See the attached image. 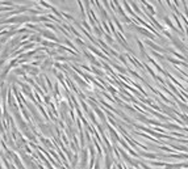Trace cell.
Masks as SVG:
<instances>
[{"label":"cell","instance_id":"30bf717a","mask_svg":"<svg viewBox=\"0 0 188 169\" xmlns=\"http://www.w3.org/2000/svg\"><path fill=\"white\" fill-rule=\"evenodd\" d=\"M128 74H130V75H132V76H134V77H136V79L141 80V81H142V83H144V84H145V83H146V80H145V79H144V77H142V76H141V75H139V74H138V72H137V71H134V70H133V68H132V67H129V68H128Z\"/></svg>","mask_w":188,"mask_h":169},{"label":"cell","instance_id":"ffe728a7","mask_svg":"<svg viewBox=\"0 0 188 169\" xmlns=\"http://www.w3.org/2000/svg\"><path fill=\"white\" fill-rule=\"evenodd\" d=\"M179 118H180V119L184 122V126H186V127H188V114L181 113L180 116H179Z\"/></svg>","mask_w":188,"mask_h":169},{"label":"cell","instance_id":"44dd1931","mask_svg":"<svg viewBox=\"0 0 188 169\" xmlns=\"http://www.w3.org/2000/svg\"><path fill=\"white\" fill-rule=\"evenodd\" d=\"M80 106L83 108V110L86 111L87 114H88L90 111H91V110H90V106H88V105H87V102H86V101H83V100H80Z\"/></svg>","mask_w":188,"mask_h":169},{"label":"cell","instance_id":"5b68a950","mask_svg":"<svg viewBox=\"0 0 188 169\" xmlns=\"http://www.w3.org/2000/svg\"><path fill=\"white\" fill-rule=\"evenodd\" d=\"M139 151V150H138ZM139 156H142V157H146L149 160H157V159H160L159 155H157V153H153V152H144V151H139L138 152Z\"/></svg>","mask_w":188,"mask_h":169},{"label":"cell","instance_id":"9a60e30c","mask_svg":"<svg viewBox=\"0 0 188 169\" xmlns=\"http://www.w3.org/2000/svg\"><path fill=\"white\" fill-rule=\"evenodd\" d=\"M87 116H88V117H90L91 122H92V123H93V125H95V127H96V126H98V125H99V122H98V117H96V114H95V113H93V111H90V113H88V114H87Z\"/></svg>","mask_w":188,"mask_h":169},{"label":"cell","instance_id":"9c48e42d","mask_svg":"<svg viewBox=\"0 0 188 169\" xmlns=\"http://www.w3.org/2000/svg\"><path fill=\"white\" fill-rule=\"evenodd\" d=\"M111 66H112V67H113L117 72H120V75H125V76L128 75V70H126V68H124V67H121V66H120V64H117V63L112 62V63H111Z\"/></svg>","mask_w":188,"mask_h":169},{"label":"cell","instance_id":"5bb4252c","mask_svg":"<svg viewBox=\"0 0 188 169\" xmlns=\"http://www.w3.org/2000/svg\"><path fill=\"white\" fill-rule=\"evenodd\" d=\"M166 164H167V161H150V165L153 168H165Z\"/></svg>","mask_w":188,"mask_h":169},{"label":"cell","instance_id":"7a4b0ae2","mask_svg":"<svg viewBox=\"0 0 188 169\" xmlns=\"http://www.w3.org/2000/svg\"><path fill=\"white\" fill-rule=\"evenodd\" d=\"M90 162V155H88V150L87 148H83L80 150V159H79V165H80V169H86L87 165Z\"/></svg>","mask_w":188,"mask_h":169},{"label":"cell","instance_id":"4fadbf2b","mask_svg":"<svg viewBox=\"0 0 188 169\" xmlns=\"http://www.w3.org/2000/svg\"><path fill=\"white\" fill-rule=\"evenodd\" d=\"M141 4L144 5V7H146V8H147V9H149V13H150L151 16L157 14V13H155V9H154V7H153V5H151L149 1H145V0H144V1H141Z\"/></svg>","mask_w":188,"mask_h":169},{"label":"cell","instance_id":"ac0fdd59","mask_svg":"<svg viewBox=\"0 0 188 169\" xmlns=\"http://www.w3.org/2000/svg\"><path fill=\"white\" fill-rule=\"evenodd\" d=\"M162 34H163V37H166V38H167V40H171V38L174 37V35H172V33H171V30H168L167 28H166L165 30H163V32H162Z\"/></svg>","mask_w":188,"mask_h":169},{"label":"cell","instance_id":"277c9868","mask_svg":"<svg viewBox=\"0 0 188 169\" xmlns=\"http://www.w3.org/2000/svg\"><path fill=\"white\" fill-rule=\"evenodd\" d=\"M54 63H55V62H54V59H53V58H50V56H49V58H46V59L44 60V62L41 63V66H40V71H49L50 68H53V67H54Z\"/></svg>","mask_w":188,"mask_h":169},{"label":"cell","instance_id":"6da1fadb","mask_svg":"<svg viewBox=\"0 0 188 169\" xmlns=\"http://www.w3.org/2000/svg\"><path fill=\"white\" fill-rule=\"evenodd\" d=\"M38 129L41 130V134L44 135L45 138L47 136H51L54 138L55 135H54V126L50 125V123H41V125H37Z\"/></svg>","mask_w":188,"mask_h":169},{"label":"cell","instance_id":"7402d4cb","mask_svg":"<svg viewBox=\"0 0 188 169\" xmlns=\"http://www.w3.org/2000/svg\"><path fill=\"white\" fill-rule=\"evenodd\" d=\"M107 89L109 90V92H111V95L113 96V97H116V95L119 93V90L114 88V87H112V85H107Z\"/></svg>","mask_w":188,"mask_h":169},{"label":"cell","instance_id":"ba28073f","mask_svg":"<svg viewBox=\"0 0 188 169\" xmlns=\"http://www.w3.org/2000/svg\"><path fill=\"white\" fill-rule=\"evenodd\" d=\"M147 60H149V63H151V64H153V66H154V68H155V70H157V71H158V72H159V74L165 75V72H166V71H165V70H163V68H162V67H160V64H159V63H157V62H155V60H154L153 58H151V56H149V59H147Z\"/></svg>","mask_w":188,"mask_h":169},{"label":"cell","instance_id":"2e32d148","mask_svg":"<svg viewBox=\"0 0 188 169\" xmlns=\"http://www.w3.org/2000/svg\"><path fill=\"white\" fill-rule=\"evenodd\" d=\"M150 54L154 56V58H157V59H158V60H162V62H166V60H165V55H162V54L157 53V51H153V50H150Z\"/></svg>","mask_w":188,"mask_h":169},{"label":"cell","instance_id":"cb8c5ba5","mask_svg":"<svg viewBox=\"0 0 188 169\" xmlns=\"http://www.w3.org/2000/svg\"><path fill=\"white\" fill-rule=\"evenodd\" d=\"M187 3H188V1H187Z\"/></svg>","mask_w":188,"mask_h":169},{"label":"cell","instance_id":"8992f818","mask_svg":"<svg viewBox=\"0 0 188 169\" xmlns=\"http://www.w3.org/2000/svg\"><path fill=\"white\" fill-rule=\"evenodd\" d=\"M12 75H15V76H26V72H25V70H24L21 66H16V67L12 70Z\"/></svg>","mask_w":188,"mask_h":169},{"label":"cell","instance_id":"3957f363","mask_svg":"<svg viewBox=\"0 0 188 169\" xmlns=\"http://www.w3.org/2000/svg\"><path fill=\"white\" fill-rule=\"evenodd\" d=\"M165 60H166V62H170L171 64H174V66H178V67L188 68V62H181V60L174 58V56H171V55H165Z\"/></svg>","mask_w":188,"mask_h":169},{"label":"cell","instance_id":"d6986e66","mask_svg":"<svg viewBox=\"0 0 188 169\" xmlns=\"http://www.w3.org/2000/svg\"><path fill=\"white\" fill-rule=\"evenodd\" d=\"M78 162H79V155H78V153H74V157H72V161H71L72 169L77 168V164H78Z\"/></svg>","mask_w":188,"mask_h":169},{"label":"cell","instance_id":"603a6c76","mask_svg":"<svg viewBox=\"0 0 188 169\" xmlns=\"http://www.w3.org/2000/svg\"><path fill=\"white\" fill-rule=\"evenodd\" d=\"M112 169H117V167H116V164H114V167H113V168H112Z\"/></svg>","mask_w":188,"mask_h":169},{"label":"cell","instance_id":"8fae6325","mask_svg":"<svg viewBox=\"0 0 188 169\" xmlns=\"http://www.w3.org/2000/svg\"><path fill=\"white\" fill-rule=\"evenodd\" d=\"M168 147H171L174 151H183V152H188V147L184 144H170Z\"/></svg>","mask_w":188,"mask_h":169},{"label":"cell","instance_id":"7c38bea8","mask_svg":"<svg viewBox=\"0 0 188 169\" xmlns=\"http://www.w3.org/2000/svg\"><path fill=\"white\" fill-rule=\"evenodd\" d=\"M74 43H75V46H79L82 47V50H86V47H87V42L84 41V40H82V38H74Z\"/></svg>","mask_w":188,"mask_h":169},{"label":"cell","instance_id":"e0dca14e","mask_svg":"<svg viewBox=\"0 0 188 169\" xmlns=\"http://www.w3.org/2000/svg\"><path fill=\"white\" fill-rule=\"evenodd\" d=\"M157 148L158 150H160V151H166V152L167 153H175V151L171 148V147H168L167 144H166V146H158L157 147Z\"/></svg>","mask_w":188,"mask_h":169},{"label":"cell","instance_id":"52a82bcc","mask_svg":"<svg viewBox=\"0 0 188 169\" xmlns=\"http://www.w3.org/2000/svg\"><path fill=\"white\" fill-rule=\"evenodd\" d=\"M171 17H172V20L175 21V24H176V25H178V28H179V32H180V33H184V25H183V22H181V20L178 17V14L172 13V14H171Z\"/></svg>","mask_w":188,"mask_h":169}]
</instances>
